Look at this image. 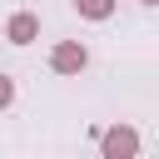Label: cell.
I'll list each match as a JSON object with an SVG mask.
<instances>
[{
	"mask_svg": "<svg viewBox=\"0 0 159 159\" xmlns=\"http://www.w3.org/2000/svg\"><path fill=\"white\" fill-rule=\"evenodd\" d=\"M99 154H104V159H134V154H139V134H134L129 124H114V129L99 134Z\"/></svg>",
	"mask_w": 159,
	"mask_h": 159,
	"instance_id": "cell-1",
	"label": "cell"
},
{
	"mask_svg": "<svg viewBox=\"0 0 159 159\" xmlns=\"http://www.w3.org/2000/svg\"><path fill=\"white\" fill-rule=\"evenodd\" d=\"M84 65H89V50H84L80 40H60V45L50 50V70H55V75H80Z\"/></svg>",
	"mask_w": 159,
	"mask_h": 159,
	"instance_id": "cell-2",
	"label": "cell"
},
{
	"mask_svg": "<svg viewBox=\"0 0 159 159\" xmlns=\"http://www.w3.org/2000/svg\"><path fill=\"white\" fill-rule=\"evenodd\" d=\"M5 40H10V45H35V40H40V15H30V10L10 15V25H5Z\"/></svg>",
	"mask_w": 159,
	"mask_h": 159,
	"instance_id": "cell-3",
	"label": "cell"
},
{
	"mask_svg": "<svg viewBox=\"0 0 159 159\" xmlns=\"http://www.w3.org/2000/svg\"><path fill=\"white\" fill-rule=\"evenodd\" d=\"M75 10H80L84 20H109V15H114V0H75Z\"/></svg>",
	"mask_w": 159,
	"mask_h": 159,
	"instance_id": "cell-4",
	"label": "cell"
},
{
	"mask_svg": "<svg viewBox=\"0 0 159 159\" xmlns=\"http://www.w3.org/2000/svg\"><path fill=\"white\" fill-rule=\"evenodd\" d=\"M10 104H15V80L0 70V109H10Z\"/></svg>",
	"mask_w": 159,
	"mask_h": 159,
	"instance_id": "cell-5",
	"label": "cell"
},
{
	"mask_svg": "<svg viewBox=\"0 0 159 159\" xmlns=\"http://www.w3.org/2000/svg\"><path fill=\"white\" fill-rule=\"evenodd\" d=\"M144 5H159V0H144Z\"/></svg>",
	"mask_w": 159,
	"mask_h": 159,
	"instance_id": "cell-6",
	"label": "cell"
}]
</instances>
